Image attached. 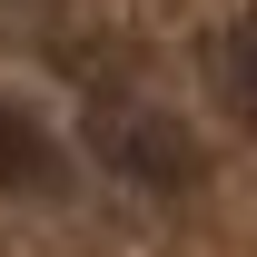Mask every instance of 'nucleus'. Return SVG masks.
I'll return each mask as SVG.
<instances>
[{"instance_id":"f257e3e1","label":"nucleus","mask_w":257,"mask_h":257,"mask_svg":"<svg viewBox=\"0 0 257 257\" xmlns=\"http://www.w3.org/2000/svg\"><path fill=\"white\" fill-rule=\"evenodd\" d=\"M99 159L119 168L128 188H159V198H178L198 178V139L168 109H149V99H99Z\"/></svg>"},{"instance_id":"f03ea898","label":"nucleus","mask_w":257,"mask_h":257,"mask_svg":"<svg viewBox=\"0 0 257 257\" xmlns=\"http://www.w3.org/2000/svg\"><path fill=\"white\" fill-rule=\"evenodd\" d=\"M0 188H10V198L60 188V128L40 119L30 99H0Z\"/></svg>"},{"instance_id":"7ed1b4c3","label":"nucleus","mask_w":257,"mask_h":257,"mask_svg":"<svg viewBox=\"0 0 257 257\" xmlns=\"http://www.w3.org/2000/svg\"><path fill=\"white\" fill-rule=\"evenodd\" d=\"M208 79H218V99L257 109V20H227V30L208 40Z\"/></svg>"}]
</instances>
